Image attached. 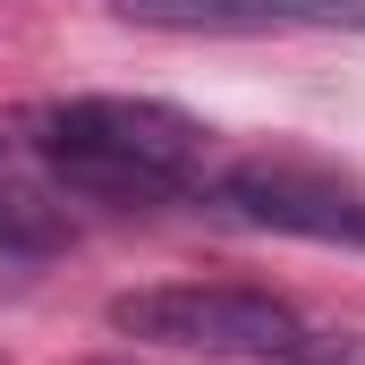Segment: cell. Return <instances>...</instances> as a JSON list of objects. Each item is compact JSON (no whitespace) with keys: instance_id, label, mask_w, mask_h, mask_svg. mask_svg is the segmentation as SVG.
<instances>
[{"instance_id":"5b68a950","label":"cell","mask_w":365,"mask_h":365,"mask_svg":"<svg viewBox=\"0 0 365 365\" xmlns=\"http://www.w3.org/2000/svg\"><path fill=\"white\" fill-rule=\"evenodd\" d=\"M110 17L153 26V34H264V26H280L272 0H110Z\"/></svg>"},{"instance_id":"6da1fadb","label":"cell","mask_w":365,"mask_h":365,"mask_svg":"<svg viewBox=\"0 0 365 365\" xmlns=\"http://www.w3.org/2000/svg\"><path fill=\"white\" fill-rule=\"evenodd\" d=\"M43 170L86 204H170L204 187V119L153 93H68L34 110Z\"/></svg>"},{"instance_id":"277c9868","label":"cell","mask_w":365,"mask_h":365,"mask_svg":"<svg viewBox=\"0 0 365 365\" xmlns=\"http://www.w3.org/2000/svg\"><path fill=\"white\" fill-rule=\"evenodd\" d=\"M68 247V187L43 170L26 136H0V255H60Z\"/></svg>"},{"instance_id":"7a4b0ae2","label":"cell","mask_w":365,"mask_h":365,"mask_svg":"<svg viewBox=\"0 0 365 365\" xmlns=\"http://www.w3.org/2000/svg\"><path fill=\"white\" fill-rule=\"evenodd\" d=\"M110 331L136 349H170V357H280L306 323L272 289H221V280H162V289H128L110 297Z\"/></svg>"},{"instance_id":"3957f363","label":"cell","mask_w":365,"mask_h":365,"mask_svg":"<svg viewBox=\"0 0 365 365\" xmlns=\"http://www.w3.org/2000/svg\"><path fill=\"white\" fill-rule=\"evenodd\" d=\"M212 195L247 230L314 238V247H365V187L349 170H331V162H306V153H238L212 179Z\"/></svg>"},{"instance_id":"8992f818","label":"cell","mask_w":365,"mask_h":365,"mask_svg":"<svg viewBox=\"0 0 365 365\" xmlns=\"http://www.w3.org/2000/svg\"><path fill=\"white\" fill-rule=\"evenodd\" d=\"M264 365H365V331H297L280 357Z\"/></svg>"},{"instance_id":"52a82bcc","label":"cell","mask_w":365,"mask_h":365,"mask_svg":"<svg viewBox=\"0 0 365 365\" xmlns=\"http://www.w3.org/2000/svg\"><path fill=\"white\" fill-rule=\"evenodd\" d=\"M280 26H365V0H272Z\"/></svg>"}]
</instances>
